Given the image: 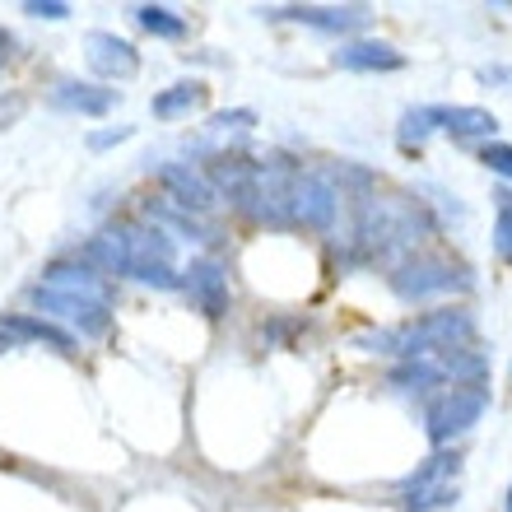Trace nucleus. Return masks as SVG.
Here are the masks:
<instances>
[{"label":"nucleus","instance_id":"nucleus-1","mask_svg":"<svg viewBox=\"0 0 512 512\" xmlns=\"http://www.w3.org/2000/svg\"><path fill=\"white\" fill-rule=\"evenodd\" d=\"M485 405H489V391L480 387V382H457V387H447L443 396L429 405V438L433 443H447L452 433L471 429Z\"/></svg>","mask_w":512,"mask_h":512},{"label":"nucleus","instance_id":"nucleus-2","mask_svg":"<svg viewBox=\"0 0 512 512\" xmlns=\"http://www.w3.org/2000/svg\"><path fill=\"white\" fill-rule=\"evenodd\" d=\"M28 298H33L42 312H56V317L75 322L84 336H103V331H108V308H103V303H89V298H75V294H56L47 284H38Z\"/></svg>","mask_w":512,"mask_h":512},{"label":"nucleus","instance_id":"nucleus-3","mask_svg":"<svg viewBox=\"0 0 512 512\" xmlns=\"http://www.w3.org/2000/svg\"><path fill=\"white\" fill-rule=\"evenodd\" d=\"M336 201H340L336 187H331L322 173H298L289 219H303V224H312V229H322V224H331V215H336Z\"/></svg>","mask_w":512,"mask_h":512},{"label":"nucleus","instance_id":"nucleus-4","mask_svg":"<svg viewBox=\"0 0 512 512\" xmlns=\"http://www.w3.org/2000/svg\"><path fill=\"white\" fill-rule=\"evenodd\" d=\"M182 275H187L191 303H196L205 317H224V308H229V280H224L219 261H210V256H196V261H191Z\"/></svg>","mask_w":512,"mask_h":512},{"label":"nucleus","instance_id":"nucleus-5","mask_svg":"<svg viewBox=\"0 0 512 512\" xmlns=\"http://www.w3.org/2000/svg\"><path fill=\"white\" fill-rule=\"evenodd\" d=\"M159 182L173 191V205L191 210V215H205V210L215 205V187H210L201 173L182 168V163H163V168H159Z\"/></svg>","mask_w":512,"mask_h":512},{"label":"nucleus","instance_id":"nucleus-6","mask_svg":"<svg viewBox=\"0 0 512 512\" xmlns=\"http://www.w3.org/2000/svg\"><path fill=\"white\" fill-rule=\"evenodd\" d=\"M89 66L103 75V80H126L140 70V56H135L131 42L112 38V33H89Z\"/></svg>","mask_w":512,"mask_h":512},{"label":"nucleus","instance_id":"nucleus-7","mask_svg":"<svg viewBox=\"0 0 512 512\" xmlns=\"http://www.w3.org/2000/svg\"><path fill=\"white\" fill-rule=\"evenodd\" d=\"M391 284L405 298H424V294H438V289H452V284H466V275L457 266H447V261H419V266L401 270Z\"/></svg>","mask_w":512,"mask_h":512},{"label":"nucleus","instance_id":"nucleus-8","mask_svg":"<svg viewBox=\"0 0 512 512\" xmlns=\"http://www.w3.org/2000/svg\"><path fill=\"white\" fill-rule=\"evenodd\" d=\"M47 289H56V294L89 298V303H103V308H108V284L98 280L89 266H66V261H56V266L47 270Z\"/></svg>","mask_w":512,"mask_h":512},{"label":"nucleus","instance_id":"nucleus-9","mask_svg":"<svg viewBox=\"0 0 512 512\" xmlns=\"http://www.w3.org/2000/svg\"><path fill=\"white\" fill-rule=\"evenodd\" d=\"M0 331H5L10 340H47L52 350L75 354V340H70L61 326L47 322V317H28V312H19V317H5V322H0Z\"/></svg>","mask_w":512,"mask_h":512},{"label":"nucleus","instance_id":"nucleus-10","mask_svg":"<svg viewBox=\"0 0 512 512\" xmlns=\"http://www.w3.org/2000/svg\"><path fill=\"white\" fill-rule=\"evenodd\" d=\"M56 103L70 112H84V117H103V112H112V103H117V89H98V84H56Z\"/></svg>","mask_w":512,"mask_h":512},{"label":"nucleus","instance_id":"nucleus-11","mask_svg":"<svg viewBox=\"0 0 512 512\" xmlns=\"http://www.w3.org/2000/svg\"><path fill=\"white\" fill-rule=\"evenodd\" d=\"M145 215L154 219V229L168 224V229L187 233V238H196V243H210V238H215V229H210L201 215H191V210H182V205H173V201H145Z\"/></svg>","mask_w":512,"mask_h":512},{"label":"nucleus","instance_id":"nucleus-12","mask_svg":"<svg viewBox=\"0 0 512 512\" xmlns=\"http://www.w3.org/2000/svg\"><path fill=\"white\" fill-rule=\"evenodd\" d=\"M205 98H210V89H205L201 80L173 84V89H163V94L154 98V117H163V122H173V117H187V112L205 108Z\"/></svg>","mask_w":512,"mask_h":512},{"label":"nucleus","instance_id":"nucleus-13","mask_svg":"<svg viewBox=\"0 0 512 512\" xmlns=\"http://www.w3.org/2000/svg\"><path fill=\"white\" fill-rule=\"evenodd\" d=\"M336 61L345 70H396L401 66V52H391L387 42H350L340 47Z\"/></svg>","mask_w":512,"mask_h":512},{"label":"nucleus","instance_id":"nucleus-14","mask_svg":"<svg viewBox=\"0 0 512 512\" xmlns=\"http://www.w3.org/2000/svg\"><path fill=\"white\" fill-rule=\"evenodd\" d=\"M443 126L457 135H494V112L485 108H443Z\"/></svg>","mask_w":512,"mask_h":512},{"label":"nucleus","instance_id":"nucleus-15","mask_svg":"<svg viewBox=\"0 0 512 512\" xmlns=\"http://www.w3.org/2000/svg\"><path fill=\"white\" fill-rule=\"evenodd\" d=\"M438 480H457V452H438V457H429L419 471L405 475V489H424V485H438Z\"/></svg>","mask_w":512,"mask_h":512},{"label":"nucleus","instance_id":"nucleus-16","mask_svg":"<svg viewBox=\"0 0 512 512\" xmlns=\"http://www.w3.org/2000/svg\"><path fill=\"white\" fill-rule=\"evenodd\" d=\"M289 19H303V24H317V28H359L368 19V10H284Z\"/></svg>","mask_w":512,"mask_h":512},{"label":"nucleus","instance_id":"nucleus-17","mask_svg":"<svg viewBox=\"0 0 512 512\" xmlns=\"http://www.w3.org/2000/svg\"><path fill=\"white\" fill-rule=\"evenodd\" d=\"M135 19H140V28L159 33V38H182V33H187V24H182L173 10H163V5H140Z\"/></svg>","mask_w":512,"mask_h":512},{"label":"nucleus","instance_id":"nucleus-18","mask_svg":"<svg viewBox=\"0 0 512 512\" xmlns=\"http://www.w3.org/2000/svg\"><path fill=\"white\" fill-rule=\"evenodd\" d=\"M433 122H443V108H415V112H405L401 145L405 149H419V145H424V135L433 131Z\"/></svg>","mask_w":512,"mask_h":512},{"label":"nucleus","instance_id":"nucleus-19","mask_svg":"<svg viewBox=\"0 0 512 512\" xmlns=\"http://www.w3.org/2000/svg\"><path fill=\"white\" fill-rule=\"evenodd\" d=\"M457 499V480H438V485H424L415 489V499L405 503L410 512H429V508H443V503Z\"/></svg>","mask_w":512,"mask_h":512},{"label":"nucleus","instance_id":"nucleus-20","mask_svg":"<svg viewBox=\"0 0 512 512\" xmlns=\"http://www.w3.org/2000/svg\"><path fill=\"white\" fill-rule=\"evenodd\" d=\"M494 201H499V224H494V247H499V256H503V261H512V191L503 187L499 196H494Z\"/></svg>","mask_w":512,"mask_h":512},{"label":"nucleus","instance_id":"nucleus-21","mask_svg":"<svg viewBox=\"0 0 512 512\" xmlns=\"http://www.w3.org/2000/svg\"><path fill=\"white\" fill-rule=\"evenodd\" d=\"M256 122V112L247 108H233V112H219V117H210V131H243V126Z\"/></svg>","mask_w":512,"mask_h":512},{"label":"nucleus","instance_id":"nucleus-22","mask_svg":"<svg viewBox=\"0 0 512 512\" xmlns=\"http://www.w3.org/2000/svg\"><path fill=\"white\" fill-rule=\"evenodd\" d=\"M480 159H485L494 173L512 177V145H485V149H480Z\"/></svg>","mask_w":512,"mask_h":512},{"label":"nucleus","instance_id":"nucleus-23","mask_svg":"<svg viewBox=\"0 0 512 512\" xmlns=\"http://www.w3.org/2000/svg\"><path fill=\"white\" fill-rule=\"evenodd\" d=\"M24 10H28V14H38V19H66L70 5H61V0H47V5H42V0H28Z\"/></svg>","mask_w":512,"mask_h":512},{"label":"nucleus","instance_id":"nucleus-24","mask_svg":"<svg viewBox=\"0 0 512 512\" xmlns=\"http://www.w3.org/2000/svg\"><path fill=\"white\" fill-rule=\"evenodd\" d=\"M131 135V126H117V131H98V135H89V149H108V145H117V140H126Z\"/></svg>","mask_w":512,"mask_h":512},{"label":"nucleus","instance_id":"nucleus-25","mask_svg":"<svg viewBox=\"0 0 512 512\" xmlns=\"http://www.w3.org/2000/svg\"><path fill=\"white\" fill-rule=\"evenodd\" d=\"M10 47H14V38H10V33H5V28H0V66L10 61Z\"/></svg>","mask_w":512,"mask_h":512},{"label":"nucleus","instance_id":"nucleus-26","mask_svg":"<svg viewBox=\"0 0 512 512\" xmlns=\"http://www.w3.org/2000/svg\"><path fill=\"white\" fill-rule=\"evenodd\" d=\"M508 512H512V499H508Z\"/></svg>","mask_w":512,"mask_h":512}]
</instances>
